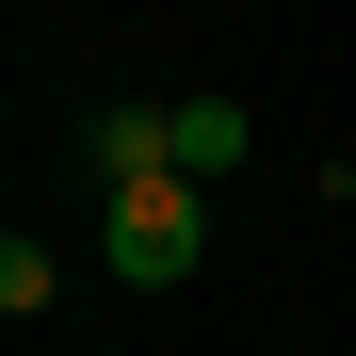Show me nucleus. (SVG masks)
<instances>
[{"label":"nucleus","mask_w":356,"mask_h":356,"mask_svg":"<svg viewBox=\"0 0 356 356\" xmlns=\"http://www.w3.org/2000/svg\"><path fill=\"white\" fill-rule=\"evenodd\" d=\"M97 259L130 275V291H178L211 259V195L195 178H130V195H97Z\"/></svg>","instance_id":"f257e3e1"},{"label":"nucleus","mask_w":356,"mask_h":356,"mask_svg":"<svg viewBox=\"0 0 356 356\" xmlns=\"http://www.w3.org/2000/svg\"><path fill=\"white\" fill-rule=\"evenodd\" d=\"M162 130H178V178H195V195L259 162V113H243V97H162Z\"/></svg>","instance_id":"7ed1b4c3"},{"label":"nucleus","mask_w":356,"mask_h":356,"mask_svg":"<svg viewBox=\"0 0 356 356\" xmlns=\"http://www.w3.org/2000/svg\"><path fill=\"white\" fill-rule=\"evenodd\" d=\"M81 178H97V195H130V178H178L162 97H97V113H81Z\"/></svg>","instance_id":"f03ea898"},{"label":"nucleus","mask_w":356,"mask_h":356,"mask_svg":"<svg viewBox=\"0 0 356 356\" xmlns=\"http://www.w3.org/2000/svg\"><path fill=\"white\" fill-rule=\"evenodd\" d=\"M49 291H65V259L17 227V243H0V308H17V324H49Z\"/></svg>","instance_id":"20e7f679"}]
</instances>
